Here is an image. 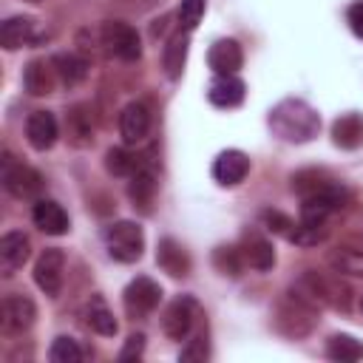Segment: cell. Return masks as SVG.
<instances>
[{"mask_svg":"<svg viewBox=\"0 0 363 363\" xmlns=\"http://www.w3.org/2000/svg\"><path fill=\"white\" fill-rule=\"evenodd\" d=\"M269 128L278 139L292 142V145H303L309 139L318 136L320 130V116L318 111L303 102V99H281L272 111H269Z\"/></svg>","mask_w":363,"mask_h":363,"instance_id":"cell-1","label":"cell"},{"mask_svg":"<svg viewBox=\"0 0 363 363\" xmlns=\"http://www.w3.org/2000/svg\"><path fill=\"white\" fill-rule=\"evenodd\" d=\"M315 315H318V303L303 289L295 286L275 309V329L286 337H306L315 329Z\"/></svg>","mask_w":363,"mask_h":363,"instance_id":"cell-2","label":"cell"},{"mask_svg":"<svg viewBox=\"0 0 363 363\" xmlns=\"http://www.w3.org/2000/svg\"><path fill=\"white\" fill-rule=\"evenodd\" d=\"M96 37H99V45L116 57V60H125V62H136L142 57V40L136 34V28L130 23H122V20H105L99 28H96Z\"/></svg>","mask_w":363,"mask_h":363,"instance_id":"cell-3","label":"cell"},{"mask_svg":"<svg viewBox=\"0 0 363 363\" xmlns=\"http://www.w3.org/2000/svg\"><path fill=\"white\" fill-rule=\"evenodd\" d=\"M105 247L108 255L119 264H133L142 258L145 250V233L136 221H113L105 227Z\"/></svg>","mask_w":363,"mask_h":363,"instance_id":"cell-4","label":"cell"},{"mask_svg":"<svg viewBox=\"0 0 363 363\" xmlns=\"http://www.w3.org/2000/svg\"><path fill=\"white\" fill-rule=\"evenodd\" d=\"M298 289H303L318 306H332V309H343V312L349 309V298H352L349 286L340 284V278H335V275L309 269V272H303Z\"/></svg>","mask_w":363,"mask_h":363,"instance_id":"cell-5","label":"cell"},{"mask_svg":"<svg viewBox=\"0 0 363 363\" xmlns=\"http://www.w3.org/2000/svg\"><path fill=\"white\" fill-rule=\"evenodd\" d=\"M0 179H3V187L14 196V199H34L40 190H43V176L17 162L11 153H3V170H0Z\"/></svg>","mask_w":363,"mask_h":363,"instance_id":"cell-6","label":"cell"},{"mask_svg":"<svg viewBox=\"0 0 363 363\" xmlns=\"http://www.w3.org/2000/svg\"><path fill=\"white\" fill-rule=\"evenodd\" d=\"M196 318H199V303L190 295H179L162 312V332L170 340H184L193 332Z\"/></svg>","mask_w":363,"mask_h":363,"instance_id":"cell-7","label":"cell"},{"mask_svg":"<svg viewBox=\"0 0 363 363\" xmlns=\"http://www.w3.org/2000/svg\"><path fill=\"white\" fill-rule=\"evenodd\" d=\"M159 301H162V286L147 275L133 278L122 292V303L130 318H147L159 306Z\"/></svg>","mask_w":363,"mask_h":363,"instance_id":"cell-8","label":"cell"},{"mask_svg":"<svg viewBox=\"0 0 363 363\" xmlns=\"http://www.w3.org/2000/svg\"><path fill=\"white\" fill-rule=\"evenodd\" d=\"M62 272H65V252L60 247H45L34 261V284L48 298H57L62 289Z\"/></svg>","mask_w":363,"mask_h":363,"instance_id":"cell-9","label":"cell"},{"mask_svg":"<svg viewBox=\"0 0 363 363\" xmlns=\"http://www.w3.org/2000/svg\"><path fill=\"white\" fill-rule=\"evenodd\" d=\"M37 318V306L28 295H6L3 306H0V326L6 335H20L26 329H31Z\"/></svg>","mask_w":363,"mask_h":363,"instance_id":"cell-10","label":"cell"},{"mask_svg":"<svg viewBox=\"0 0 363 363\" xmlns=\"http://www.w3.org/2000/svg\"><path fill=\"white\" fill-rule=\"evenodd\" d=\"M247 173H250V159H247V153H241V150H235V147L221 150V153L216 156V162H213V179H216L221 187H235V184H241V182L247 179Z\"/></svg>","mask_w":363,"mask_h":363,"instance_id":"cell-11","label":"cell"},{"mask_svg":"<svg viewBox=\"0 0 363 363\" xmlns=\"http://www.w3.org/2000/svg\"><path fill=\"white\" fill-rule=\"evenodd\" d=\"M28 255H31V241H28L26 233L11 230V233H6V235L0 238V272H3L6 278L14 275V272L28 261Z\"/></svg>","mask_w":363,"mask_h":363,"instance_id":"cell-12","label":"cell"},{"mask_svg":"<svg viewBox=\"0 0 363 363\" xmlns=\"http://www.w3.org/2000/svg\"><path fill=\"white\" fill-rule=\"evenodd\" d=\"M40 40V31H37V20L34 17H26V14H17V17H9L3 26H0V45L6 51H17L23 45H31Z\"/></svg>","mask_w":363,"mask_h":363,"instance_id":"cell-13","label":"cell"},{"mask_svg":"<svg viewBox=\"0 0 363 363\" xmlns=\"http://www.w3.org/2000/svg\"><path fill=\"white\" fill-rule=\"evenodd\" d=\"M57 136H60V125H57V119H54L51 111H34V113H28V119H26V139H28V145L34 150L54 147Z\"/></svg>","mask_w":363,"mask_h":363,"instance_id":"cell-14","label":"cell"},{"mask_svg":"<svg viewBox=\"0 0 363 363\" xmlns=\"http://www.w3.org/2000/svg\"><path fill=\"white\" fill-rule=\"evenodd\" d=\"M150 130V111L145 102H128L119 113V133L125 145H136L147 136Z\"/></svg>","mask_w":363,"mask_h":363,"instance_id":"cell-15","label":"cell"},{"mask_svg":"<svg viewBox=\"0 0 363 363\" xmlns=\"http://www.w3.org/2000/svg\"><path fill=\"white\" fill-rule=\"evenodd\" d=\"M31 218L34 224L45 233V235H65L71 221H68V213L62 210V204H57L54 199H37L34 201V210H31Z\"/></svg>","mask_w":363,"mask_h":363,"instance_id":"cell-16","label":"cell"},{"mask_svg":"<svg viewBox=\"0 0 363 363\" xmlns=\"http://www.w3.org/2000/svg\"><path fill=\"white\" fill-rule=\"evenodd\" d=\"M156 264L170 275V278H187L193 269V261L187 250L176 238H162L156 247Z\"/></svg>","mask_w":363,"mask_h":363,"instance_id":"cell-17","label":"cell"},{"mask_svg":"<svg viewBox=\"0 0 363 363\" xmlns=\"http://www.w3.org/2000/svg\"><path fill=\"white\" fill-rule=\"evenodd\" d=\"M244 96H247V85L235 74H218L210 82V91H207V99L216 108H235V105L244 102Z\"/></svg>","mask_w":363,"mask_h":363,"instance_id":"cell-18","label":"cell"},{"mask_svg":"<svg viewBox=\"0 0 363 363\" xmlns=\"http://www.w3.org/2000/svg\"><path fill=\"white\" fill-rule=\"evenodd\" d=\"M292 190L301 196V201L303 199H315V196H329V193H337V190H343L329 173H323V170H298L295 176H292Z\"/></svg>","mask_w":363,"mask_h":363,"instance_id":"cell-19","label":"cell"},{"mask_svg":"<svg viewBox=\"0 0 363 363\" xmlns=\"http://www.w3.org/2000/svg\"><path fill=\"white\" fill-rule=\"evenodd\" d=\"M57 71H54V62L48 60H31L26 68H23V85L31 96H48L54 94V85H57Z\"/></svg>","mask_w":363,"mask_h":363,"instance_id":"cell-20","label":"cell"},{"mask_svg":"<svg viewBox=\"0 0 363 363\" xmlns=\"http://www.w3.org/2000/svg\"><path fill=\"white\" fill-rule=\"evenodd\" d=\"M207 62L216 74H235L241 65H244V51L235 40L224 37V40H216L207 51Z\"/></svg>","mask_w":363,"mask_h":363,"instance_id":"cell-21","label":"cell"},{"mask_svg":"<svg viewBox=\"0 0 363 363\" xmlns=\"http://www.w3.org/2000/svg\"><path fill=\"white\" fill-rule=\"evenodd\" d=\"M128 199H130L133 207L142 210V213H150V210H153V201H156V173H153L150 167H136V170L130 173Z\"/></svg>","mask_w":363,"mask_h":363,"instance_id":"cell-22","label":"cell"},{"mask_svg":"<svg viewBox=\"0 0 363 363\" xmlns=\"http://www.w3.org/2000/svg\"><path fill=\"white\" fill-rule=\"evenodd\" d=\"M65 133H68V142L74 147L94 145V116H91V108L88 105L68 108V113H65Z\"/></svg>","mask_w":363,"mask_h":363,"instance_id":"cell-23","label":"cell"},{"mask_svg":"<svg viewBox=\"0 0 363 363\" xmlns=\"http://www.w3.org/2000/svg\"><path fill=\"white\" fill-rule=\"evenodd\" d=\"M238 250H241L244 261H247L252 269H258V272H267V269L275 267V250H272V244H269L261 233H244Z\"/></svg>","mask_w":363,"mask_h":363,"instance_id":"cell-24","label":"cell"},{"mask_svg":"<svg viewBox=\"0 0 363 363\" xmlns=\"http://www.w3.org/2000/svg\"><path fill=\"white\" fill-rule=\"evenodd\" d=\"M187 51H190V31L179 28L176 34L167 37L164 51H162V65H164V74L170 79H179L182 77L184 62H187Z\"/></svg>","mask_w":363,"mask_h":363,"instance_id":"cell-25","label":"cell"},{"mask_svg":"<svg viewBox=\"0 0 363 363\" xmlns=\"http://www.w3.org/2000/svg\"><path fill=\"white\" fill-rule=\"evenodd\" d=\"M332 142L343 150H357L363 145V113H340L332 122Z\"/></svg>","mask_w":363,"mask_h":363,"instance_id":"cell-26","label":"cell"},{"mask_svg":"<svg viewBox=\"0 0 363 363\" xmlns=\"http://www.w3.org/2000/svg\"><path fill=\"white\" fill-rule=\"evenodd\" d=\"M54 71H57V79L68 88L79 85L85 77H88V60H82L79 54H57L54 60Z\"/></svg>","mask_w":363,"mask_h":363,"instance_id":"cell-27","label":"cell"},{"mask_svg":"<svg viewBox=\"0 0 363 363\" xmlns=\"http://www.w3.org/2000/svg\"><path fill=\"white\" fill-rule=\"evenodd\" d=\"M85 323H88L96 335H102V337H113L116 329H119L113 312L105 306V301H102L99 295L91 298V303H88V309H85Z\"/></svg>","mask_w":363,"mask_h":363,"instance_id":"cell-28","label":"cell"},{"mask_svg":"<svg viewBox=\"0 0 363 363\" xmlns=\"http://www.w3.org/2000/svg\"><path fill=\"white\" fill-rule=\"evenodd\" d=\"M326 354L332 360H340V363H354L363 357V343L354 340L352 335H332L326 343Z\"/></svg>","mask_w":363,"mask_h":363,"instance_id":"cell-29","label":"cell"},{"mask_svg":"<svg viewBox=\"0 0 363 363\" xmlns=\"http://www.w3.org/2000/svg\"><path fill=\"white\" fill-rule=\"evenodd\" d=\"M244 255L238 247H230V244H221L213 250V267L221 272V275H230V278H238L241 269H244Z\"/></svg>","mask_w":363,"mask_h":363,"instance_id":"cell-30","label":"cell"},{"mask_svg":"<svg viewBox=\"0 0 363 363\" xmlns=\"http://www.w3.org/2000/svg\"><path fill=\"white\" fill-rule=\"evenodd\" d=\"M329 264L335 272L340 275H363V250H352V247H340L329 255Z\"/></svg>","mask_w":363,"mask_h":363,"instance_id":"cell-31","label":"cell"},{"mask_svg":"<svg viewBox=\"0 0 363 363\" xmlns=\"http://www.w3.org/2000/svg\"><path fill=\"white\" fill-rule=\"evenodd\" d=\"M326 235H329V224L298 221L286 238H289L292 244H298V247H312V244H320V241H326Z\"/></svg>","mask_w":363,"mask_h":363,"instance_id":"cell-32","label":"cell"},{"mask_svg":"<svg viewBox=\"0 0 363 363\" xmlns=\"http://www.w3.org/2000/svg\"><path fill=\"white\" fill-rule=\"evenodd\" d=\"M136 167H139L136 164V156L130 150H125V147H111L105 153V170L111 176H130Z\"/></svg>","mask_w":363,"mask_h":363,"instance_id":"cell-33","label":"cell"},{"mask_svg":"<svg viewBox=\"0 0 363 363\" xmlns=\"http://www.w3.org/2000/svg\"><path fill=\"white\" fill-rule=\"evenodd\" d=\"M48 360L51 363H79L82 360V349L77 346V340L74 337H57L54 343H51V349H48Z\"/></svg>","mask_w":363,"mask_h":363,"instance_id":"cell-34","label":"cell"},{"mask_svg":"<svg viewBox=\"0 0 363 363\" xmlns=\"http://www.w3.org/2000/svg\"><path fill=\"white\" fill-rule=\"evenodd\" d=\"M176 17H179V28L193 31L199 26V20L204 17V0H182Z\"/></svg>","mask_w":363,"mask_h":363,"instance_id":"cell-35","label":"cell"},{"mask_svg":"<svg viewBox=\"0 0 363 363\" xmlns=\"http://www.w3.org/2000/svg\"><path fill=\"white\" fill-rule=\"evenodd\" d=\"M210 357V346H207V332L204 329H199L190 340H187V346L179 352V360H207Z\"/></svg>","mask_w":363,"mask_h":363,"instance_id":"cell-36","label":"cell"},{"mask_svg":"<svg viewBox=\"0 0 363 363\" xmlns=\"http://www.w3.org/2000/svg\"><path fill=\"white\" fill-rule=\"evenodd\" d=\"M261 221H264L267 230H272V233H278V235H289L292 227H295V221H292L289 216L278 213V210H264V213H261Z\"/></svg>","mask_w":363,"mask_h":363,"instance_id":"cell-37","label":"cell"},{"mask_svg":"<svg viewBox=\"0 0 363 363\" xmlns=\"http://www.w3.org/2000/svg\"><path fill=\"white\" fill-rule=\"evenodd\" d=\"M142 352H145V335L136 332V335H130L125 340V346L119 352V360H136V357H142Z\"/></svg>","mask_w":363,"mask_h":363,"instance_id":"cell-38","label":"cell"},{"mask_svg":"<svg viewBox=\"0 0 363 363\" xmlns=\"http://www.w3.org/2000/svg\"><path fill=\"white\" fill-rule=\"evenodd\" d=\"M346 20H349V28H352L357 37H363V0H357V3L349 6Z\"/></svg>","mask_w":363,"mask_h":363,"instance_id":"cell-39","label":"cell"},{"mask_svg":"<svg viewBox=\"0 0 363 363\" xmlns=\"http://www.w3.org/2000/svg\"><path fill=\"white\" fill-rule=\"evenodd\" d=\"M360 312H363V295H360Z\"/></svg>","mask_w":363,"mask_h":363,"instance_id":"cell-40","label":"cell"},{"mask_svg":"<svg viewBox=\"0 0 363 363\" xmlns=\"http://www.w3.org/2000/svg\"><path fill=\"white\" fill-rule=\"evenodd\" d=\"M31 3H40V0H31Z\"/></svg>","mask_w":363,"mask_h":363,"instance_id":"cell-41","label":"cell"}]
</instances>
